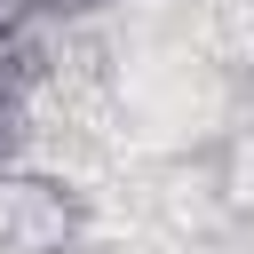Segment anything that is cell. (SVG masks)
I'll return each instance as SVG.
<instances>
[{
	"label": "cell",
	"mask_w": 254,
	"mask_h": 254,
	"mask_svg": "<svg viewBox=\"0 0 254 254\" xmlns=\"http://www.w3.org/2000/svg\"><path fill=\"white\" fill-rule=\"evenodd\" d=\"M87 238V190L64 175L8 167L0 175V254H79Z\"/></svg>",
	"instance_id": "cell-1"
},
{
	"label": "cell",
	"mask_w": 254,
	"mask_h": 254,
	"mask_svg": "<svg viewBox=\"0 0 254 254\" xmlns=\"http://www.w3.org/2000/svg\"><path fill=\"white\" fill-rule=\"evenodd\" d=\"M24 143H32V103H24V87L0 79V175L24 159Z\"/></svg>",
	"instance_id": "cell-2"
},
{
	"label": "cell",
	"mask_w": 254,
	"mask_h": 254,
	"mask_svg": "<svg viewBox=\"0 0 254 254\" xmlns=\"http://www.w3.org/2000/svg\"><path fill=\"white\" fill-rule=\"evenodd\" d=\"M32 16H40V0H0V40H16Z\"/></svg>",
	"instance_id": "cell-3"
},
{
	"label": "cell",
	"mask_w": 254,
	"mask_h": 254,
	"mask_svg": "<svg viewBox=\"0 0 254 254\" xmlns=\"http://www.w3.org/2000/svg\"><path fill=\"white\" fill-rule=\"evenodd\" d=\"M48 16H103V8H119V0H40Z\"/></svg>",
	"instance_id": "cell-4"
}]
</instances>
